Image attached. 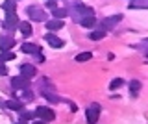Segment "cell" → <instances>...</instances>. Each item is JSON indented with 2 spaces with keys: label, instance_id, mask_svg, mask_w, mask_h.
Segmentation results:
<instances>
[{
  "label": "cell",
  "instance_id": "cell-1",
  "mask_svg": "<svg viewBox=\"0 0 148 124\" xmlns=\"http://www.w3.org/2000/svg\"><path fill=\"white\" fill-rule=\"evenodd\" d=\"M26 15L30 17L32 21H37V22H43L45 19H48V17H46V13L41 10V8H37V6H30V8H26Z\"/></svg>",
  "mask_w": 148,
  "mask_h": 124
},
{
  "label": "cell",
  "instance_id": "cell-2",
  "mask_svg": "<svg viewBox=\"0 0 148 124\" xmlns=\"http://www.w3.org/2000/svg\"><path fill=\"white\" fill-rule=\"evenodd\" d=\"M72 15H74V19H76V21H80V19H83V17L92 15V10H91L89 6H83V4H74Z\"/></svg>",
  "mask_w": 148,
  "mask_h": 124
},
{
  "label": "cell",
  "instance_id": "cell-3",
  "mask_svg": "<svg viewBox=\"0 0 148 124\" xmlns=\"http://www.w3.org/2000/svg\"><path fill=\"white\" fill-rule=\"evenodd\" d=\"M98 117H100V106L98 104H91L89 108H87V122L96 124L98 122Z\"/></svg>",
  "mask_w": 148,
  "mask_h": 124
},
{
  "label": "cell",
  "instance_id": "cell-4",
  "mask_svg": "<svg viewBox=\"0 0 148 124\" xmlns=\"http://www.w3.org/2000/svg\"><path fill=\"white\" fill-rule=\"evenodd\" d=\"M35 115L41 119V121H45V122H52L54 117H56L54 111H52L50 108H37V109H35Z\"/></svg>",
  "mask_w": 148,
  "mask_h": 124
},
{
  "label": "cell",
  "instance_id": "cell-5",
  "mask_svg": "<svg viewBox=\"0 0 148 124\" xmlns=\"http://www.w3.org/2000/svg\"><path fill=\"white\" fill-rule=\"evenodd\" d=\"M18 24L17 21V13L15 11H6V21H4V28L6 30H15V26Z\"/></svg>",
  "mask_w": 148,
  "mask_h": 124
},
{
  "label": "cell",
  "instance_id": "cell-6",
  "mask_svg": "<svg viewBox=\"0 0 148 124\" xmlns=\"http://www.w3.org/2000/svg\"><path fill=\"white\" fill-rule=\"evenodd\" d=\"M120 19H122V15H113V17H108V19L102 21V30H111L117 22H120Z\"/></svg>",
  "mask_w": 148,
  "mask_h": 124
},
{
  "label": "cell",
  "instance_id": "cell-7",
  "mask_svg": "<svg viewBox=\"0 0 148 124\" xmlns=\"http://www.w3.org/2000/svg\"><path fill=\"white\" fill-rule=\"evenodd\" d=\"M15 47V39L8 37V35H0V50L2 52H8L9 48Z\"/></svg>",
  "mask_w": 148,
  "mask_h": 124
},
{
  "label": "cell",
  "instance_id": "cell-8",
  "mask_svg": "<svg viewBox=\"0 0 148 124\" xmlns=\"http://www.w3.org/2000/svg\"><path fill=\"white\" fill-rule=\"evenodd\" d=\"M28 85H30V80H28V78L18 76V78H13V80H11V87H13V89H28Z\"/></svg>",
  "mask_w": 148,
  "mask_h": 124
},
{
  "label": "cell",
  "instance_id": "cell-9",
  "mask_svg": "<svg viewBox=\"0 0 148 124\" xmlns=\"http://www.w3.org/2000/svg\"><path fill=\"white\" fill-rule=\"evenodd\" d=\"M45 39H46V43H48L52 48H63V45H65L63 41L59 39V37H56L54 34H46V35H45Z\"/></svg>",
  "mask_w": 148,
  "mask_h": 124
},
{
  "label": "cell",
  "instance_id": "cell-10",
  "mask_svg": "<svg viewBox=\"0 0 148 124\" xmlns=\"http://www.w3.org/2000/svg\"><path fill=\"white\" fill-rule=\"evenodd\" d=\"M34 74H35V67L34 65H21V76L22 78H28V80H30Z\"/></svg>",
  "mask_w": 148,
  "mask_h": 124
},
{
  "label": "cell",
  "instance_id": "cell-11",
  "mask_svg": "<svg viewBox=\"0 0 148 124\" xmlns=\"http://www.w3.org/2000/svg\"><path fill=\"white\" fill-rule=\"evenodd\" d=\"M46 28H48V30H61V28H63V21H61V19L46 21Z\"/></svg>",
  "mask_w": 148,
  "mask_h": 124
},
{
  "label": "cell",
  "instance_id": "cell-12",
  "mask_svg": "<svg viewBox=\"0 0 148 124\" xmlns=\"http://www.w3.org/2000/svg\"><path fill=\"white\" fill-rule=\"evenodd\" d=\"M22 52L24 54H39V47H35L32 43H24L22 45Z\"/></svg>",
  "mask_w": 148,
  "mask_h": 124
},
{
  "label": "cell",
  "instance_id": "cell-13",
  "mask_svg": "<svg viewBox=\"0 0 148 124\" xmlns=\"http://www.w3.org/2000/svg\"><path fill=\"white\" fill-rule=\"evenodd\" d=\"M18 28H21V34L24 35V37H28V35H32V24L30 22H21V24H18Z\"/></svg>",
  "mask_w": 148,
  "mask_h": 124
},
{
  "label": "cell",
  "instance_id": "cell-14",
  "mask_svg": "<svg viewBox=\"0 0 148 124\" xmlns=\"http://www.w3.org/2000/svg\"><path fill=\"white\" fill-rule=\"evenodd\" d=\"M95 17L89 15V17H83V19H80V24L83 26V28H91V26H95Z\"/></svg>",
  "mask_w": 148,
  "mask_h": 124
},
{
  "label": "cell",
  "instance_id": "cell-15",
  "mask_svg": "<svg viewBox=\"0 0 148 124\" xmlns=\"http://www.w3.org/2000/svg\"><path fill=\"white\" fill-rule=\"evenodd\" d=\"M6 106H8V109H13V111H21L22 109V104L18 100H8Z\"/></svg>",
  "mask_w": 148,
  "mask_h": 124
},
{
  "label": "cell",
  "instance_id": "cell-16",
  "mask_svg": "<svg viewBox=\"0 0 148 124\" xmlns=\"http://www.w3.org/2000/svg\"><path fill=\"white\" fill-rule=\"evenodd\" d=\"M104 30H96V32H92V34H89V37L92 41H100V39H104Z\"/></svg>",
  "mask_w": 148,
  "mask_h": 124
},
{
  "label": "cell",
  "instance_id": "cell-17",
  "mask_svg": "<svg viewBox=\"0 0 148 124\" xmlns=\"http://www.w3.org/2000/svg\"><path fill=\"white\" fill-rule=\"evenodd\" d=\"M89 59H91V52H82V54H78V56H76V61L78 63L89 61Z\"/></svg>",
  "mask_w": 148,
  "mask_h": 124
},
{
  "label": "cell",
  "instance_id": "cell-18",
  "mask_svg": "<svg viewBox=\"0 0 148 124\" xmlns=\"http://www.w3.org/2000/svg\"><path fill=\"white\" fill-rule=\"evenodd\" d=\"M133 8H143V10H146L148 4H146V0H139V2H132V4H130V10H133Z\"/></svg>",
  "mask_w": 148,
  "mask_h": 124
},
{
  "label": "cell",
  "instance_id": "cell-19",
  "mask_svg": "<svg viewBox=\"0 0 148 124\" xmlns=\"http://www.w3.org/2000/svg\"><path fill=\"white\" fill-rule=\"evenodd\" d=\"M11 59H15V54H11V52H4V54H0V63H4V61H11Z\"/></svg>",
  "mask_w": 148,
  "mask_h": 124
},
{
  "label": "cell",
  "instance_id": "cell-20",
  "mask_svg": "<svg viewBox=\"0 0 148 124\" xmlns=\"http://www.w3.org/2000/svg\"><path fill=\"white\" fill-rule=\"evenodd\" d=\"M67 17V10H54V19H65Z\"/></svg>",
  "mask_w": 148,
  "mask_h": 124
},
{
  "label": "cell",
  "instance_id": "cell-21",
  "mask_svg": "<svg viewBox=\"0 0 148 124\" xmlns=\"http://www.w3.org/2000/svg\"><path fill=\"white\" fill-rule=\"evenodd\" d=\"M43 96H46V98H48L50 102H58V100H59L56 95H52V91H43Z\"/></svg>",
  "mask_w": 148,
  "mask_h": 124
},
{
  "label": "cell",
  "instance_id": "cell-22",
  "mask_svg": "<svg viewBox=\"0 0 148 124\" xmlns=\"http://www.w3.org/2000/svg\"><path fill=\"white\" fill-rule=\"evenodd\" d=\"M120 85H122V80H120V78H115V80L111 82L109 89H111V91H115V89H117V87H120Z\"/></svg>",
  "mask_w": 148,
  "mask_h": 124
},
{
  "label": "cell",
  "instance_id": "cell-23",
  "mask_svg": "<svg viewBox=\"0 0 148 124\" xmlns=\"http://www.w3.org/2000/svg\"><path fill=\"white\" fill-rule=\"evenodd\" d=\"M32 117H34V113H28V111H24V113H21V121H30Z\"/></svg>",
  "mask_w": 148,
  "mask_h": 124
},
{
  "label": "cell",
  "instance_id": "cell-24",
  "mask_svg": "<svg viewBox=\"0 0 148 124\" xmlns=\"http://www.w3.org/2000/svg\"><path fill=\"white\" fill-rule=\"evenodd\" d=\"M22 96H24L26 100H32V98H34V95H32V93H30L28 89H22Z\"/></svg>",
  "mask_w": 148,
  "mask_h": 124
},
{
  "label": "cell",
  "instance_id": "cell-25",
  "mask_svg": "<svg viewBox=\"0 0 148 124\" xmlns=\"http://www.w3.org/2000/svg\"><path fill=\"white\" fill-rule=\"evenodd\" d=\"M130 87H132V91L135 93V91L139 89V87H141V84H139V82H132V84H130Z\"/></svg>",
  "mask_w": 148,
  "mask_h": 124
},
{
  "label": "cell",
  "instance_id": "cell-26",
  "mask_svg": "<svg viewBox=\"0 0 148 124\" xmlns=\"http://www.w3.org/2000/svg\"><path fill=\"white\" fill-rule=\"evenodd\" d=\"M46 6H48L50 10H56V6H58V4H56V0H48V2H46Z\"/></svg>",
  "mask_w": 148,
  "mask_h": 124
},
{
  "label": "cell",
  "instance_id": "cell-27",
  "mask_svg": "<svg viewBox=\"0 0 148 124\" xmlns=\"http://www.w3.org/2000/svg\"><path fill=\"white\" fill-rule=\"evenodd\" d=\"M0 74H8V69L2 65V63H0Z\"/></svg>",
  "mask_w": 148,
  "mask_h": 124
},
{
  "label": "cell",
  "instance_id": "cell-28",
  "mask_svg": "<svg viewBox=\"0 0 148 124\" xmlns=\"http://www.w3.org/2000/svg\"><path fill=\"white\" fill-rule=\"evenodd\" d=\"M32 124H46L45 121H37V122H32Z\"/></svg>",
  "mask_w": 148,
  "mask_h": 124
},
{
  "label": "cell",
  "instance_id": "cell-29",
  "mask_svg": "<svg viewBox=\"0 0 148 124\" xmlns=\"http://www.w3.org/2000/svg\"><path fill=\"white\" fill-rule=\"evenodd\" d=\"M17 124H28V122H24V121H21V122H17Z\"/></svg>",
  "mask_w": 148,
  "mask_h": 124
},
{
  "label": "cell",
  "instance_id": "cell-30",
  "mask_svg": "<svg viewBox=\"0 0 148 124\" xmlns=\"http://www.w3.org/2000/svg\"><path fill=\"white\" fill-rule=\"evenodd\" d=\"M11 2H17V0H11Z\"/></svg>",
  "mask_w": 148,
  "mask_h": 124
}]
</instances>
